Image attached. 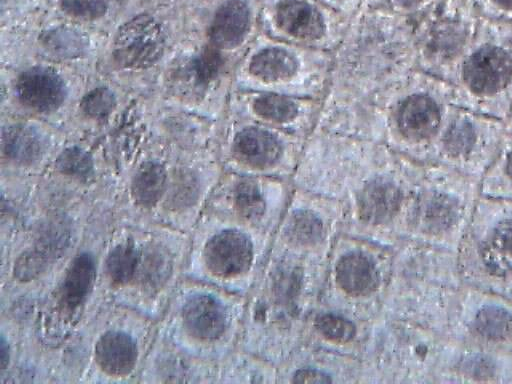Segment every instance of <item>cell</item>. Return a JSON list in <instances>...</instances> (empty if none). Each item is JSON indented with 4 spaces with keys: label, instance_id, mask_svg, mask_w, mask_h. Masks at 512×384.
Returning a JSON list of instances; mask_svg holds the SVG:
<instances>
[{
    "label": "cell",
    "instance_id": "obj_1",
    "mask_svg": "<svg viewBox=\"0 0 512 384\" xmlns=\"http://www.w3.org/2000/svg\"><path fill=\"white\" fill-rule=\"evenodd\" d=\"M189 245L187 232L116 219L101 259L105 301L159 321L184 277Z\"/></svg>",
    "mask_w": 512,
    "mask_h": 384
},
{
    "label": "cell",
    "instance_id": "obj_2",
    "mask_svg": "<svg viewBox=\"0 0 512 384\" xmlns=\"http://www.w3.org/2000/svg\"><path fill=\"white\" fill-rule=\"evenodd\" d=\"M115 221L114 215L92 213L80 243L54 282L23 316L28 337L46 366L106 303L101 259Z\"/></svg>",
    "mask_w": 512,
    "mask_h": 384
},
{
    "label": "cell",
    "instance_id": "obj_3",
    "mask_svg": "<svg viewBox=\"0 0 512 384\" xmlns=\"http://www.w3.org/2000/svg\"><path fill=\"white\" fill-rule=\"evenodd\" d=\"M158 321L134 309L105 303L59 352L55 368L72 360V379L93 383L137 381Z\"/></svg>",
    "mask_w": 512,
    "mask_h": 384
},
{
    "label": "cell",
    "instance_id": "obj_4",
    "mask_svg": "<svg viewBox=\"0 0 512 384\" xmlns=\"http://www.w3.org/2000/svg\"><path fill=\"white\" fill-rule=\"evenodd\" d=\"M398 272V319L445 334L464 285L456 251L407 238Z\"/></svg>",
    "mask_w": 512,
    "mask_h": 384
},
{
    "label": "cell",
    "instance_id": "obj_5",
    "mask_svg": "<svg viewBox=\"0 0 512 384\" xmlns=\"http://www.w3.org/2000/svg\"><path fill=\"white\" fill-rule=\"evenodd\" d=\"M480 196L479 180L437 163L421 164L408 238L456 251Z\"/></svg>",
    "mask_w": 512,
    "mask_h": 384
},
{
    "label": "cell",
    "instance_id": "obj_6",
    "mask_svg": "<svg viewBox=\"0 0 512 384\" xmlns=\"http://www.w3.org/2000/svg\"><path fill=\"white\" fill-rule=\"evenodd\" d=\"M456 253L464 285L512 297V201L481 195Z\"/></svg>",
    "mask_w": 512,
    "mask_h": 384
},
{
    "label": "cell",
    "instance_id": "obj_7",
    "mask_svg": "<svg viewBox=\"0 0 512 384\" xmlns=\"http://www.w3.org/2000/svg\"><path fill=\"white\" fill-rule=\"evenodd\" d=\"M448 82L455 105L506 121L512 110V38L483 23Z\"/></svg>",
    "mask_w": 512,
    "mask_h": 384
},
{
    "label": "cell",
    "instance_id": "obj_8",
    "mask_svg": "<svg viewBox=\"0 0 512 384\" xmlns=\"http://www.w3.org/2000/svg\"><path fill=\"white\" fill-rule=\"evenodd\" d=\"M231 324L229 306L217 286L183 277L158 321V333L198 361L217 354Z\"/></svg>",
    "mask_w": 512,
    "mask_h": 384
},
{
    "label": "cell",
    "instance_id": "obj_9",
    "mask_svg": "<svg viewBox=\"0 0 512 384\" xmlns=\"http://www.w3.org/2000/svg\"><path fill=\"white\" fill-rule=\"evenodd\" d=\"M507 131L505 121L454 104L435 142L432 163L480 180Z\"/></svg>",
    "mask_w": 512,
    "mask_h": 384
},
{
    "label": "cell",
    "instance_id": "obj_10",
    "mask_svg": "<svg viewBox=\"0 0 512 384\" xmlns=\"http://www.w3.org/2000/svg\"><path fill=\"white\" fill-rule=\"evenodd\" d=\"M252 260L253 245L246 233L200 215L190 232L184 277L217 286L247 272Z\"/></svg>",
    "mask_w": 512,
    "mask_h": 384
},
{
    "label": "cell",
    "instance_id": "obj_11",
    "mask_svg": "<svg viewBox=\"0 0 512 384\" xmlns=\"http://www.w3.org/2000/svg\"><path fill=\"white\" fill-rule=\"evenodd\" d=\"M445 334L464 343L512 355V297L463 285Z\"/></svg>",
    "mask_w": 512,
    "mask_h": 384
},
{
    "label": "cell",
    "instance_id": "obj_12",
    "mask_svg": "<svg viewBox=\"0 0 512 384\" xmlns=\"http://www.w3.org/2000/svg\"><path fill=\"white\" fill-rule=\"evenodd\" d=\"M410 88L397 107V132L415 159L432 163L435 142L454 105L451 85L423 71Z\"/></svg>",
    "mask_w": 512,
    "mask_h": 384
},
{
    "label": "cell",
    "instance_id": "obj_13",
    "mask_svg": "<svg viewBox=\"0 0 512 384\" xmlns=\"http://www.w3.org/2000/svg\"><path fill=\"white\" fill-rule=\"evenodd\" d=\"M483 23L460 11L444 10L431 19L418 40L424 72L446 81L479 38Z\"/></svg>",
    "mask_w": 512,
    "mask_h": 384
},
{
    "label": "cell",
    "instance_id": "obj_14",
    "mask_svg": "<svg viewBox=\"0 0 512 384\" xmlns=\"http://www.w3.org/2000/svg\"><path fill=\"white\" fill-rule=\"evenodd\" d=\"M434 383L512 384V355L464 343L445 334Z\"/></svg>",
    "mask_w": 512,
    "mask_h": 384
},
{
    "label": "cell",
    "instance_id": "obj_15",
    "mask_svg": "<svg viewBox=\"0 0 512 384\" xmlns=\"http://www.w3.org/2000/svg\"><path fill=\"white\" fill-rule=\"evenodd\" d=\"M165 35L159 22L150 15H137L117 31L113 59L120 67L130 70L145 69L163 55Z\"/></svg>",
    "mask_w": 512,
    "mask_h": 384
},
{
    "label": "cell",
    "instance_id": "obj_16",
    "mask_svg": "<svg viewBox=\"0 0 512 384\" xmlns=\"http://www.w3.org/2000/svg\"><path fill=\"white\" fill-rule=\"evenodd\" d=\"M169 183V173L162 162L146 160L140 163L129 184V198L133 210L126 219L119 221L158 223Z\"/></svg>",
    "mask_w": 512,
    "mask_h": 384
},
{
    "label": "cell",
    "instance_id": "obj_17",
    "mask_svg": "<svg viewBox=\"0 0 512 384\" xmlns=\"http://www.w3.org/2000/svg\"><path fill=\"white\" fill-rule=\"evenodd\" d=\"M16 94L27 108L40 113L57 110L65 101L67 88L53 69L35 66L23 71L16 81Z\"/></svg>",
    "mask_w": 512,
    "mask_h": 384
},
{
    "label": "cell",
    "instance_id": "obj_18",
    "mask_svg": "<svg viewBox=\"0 0 512 384\" xmlns=\"http://www.w3.org/2000/svg\"><path fill=\"white\" fill-rule=\"evenodd\" d=\"M250 11L243 0H227L216 11L210 27L209 38L220 49L239 45L248 30Z\"/></svg>",
    "mask_w": 512,
    "mask_h": 384
},
{
    "label": "cell",
    "instance_id": "obj_19",
    "mask_svg": "<svg viewBox=\"0 0 512 384\" xmlns=\"http://www.w3.org/2000/svg\"><path fill=\"white\" fill-rule=\"evenodd\" d=\"M275 20L281 30L304 40L321 37L324 20L320 12L303 0H282L275 11Z\"/></svg>",
    "mask_w": 512,
    "mask_h": 384
},
{
    "label": "cell",
    "instance_id": "obj_20",
    "mask_svg": "<svg viewBox=\"0 0 512 384\" xmlns=\"http://www.w3.org/2000/svg\"><path fill=\"white\" fill-rule=\"evenodd\" d=\"M1 143L3 155L11 163L24 168L38 164L45 152L41 134L25 124H12L4 128Z\"/></svg>",
    "mask_w": 512,
    "mask_h": 384
},
{
    "label": "cell",
    "instance_id": "obj_21",
    "mask_svg": "<svg viewBox=\"0 0 512 384\" xmlns=\"http://www.w3.org/2000/svg\"><path fill=\"white\" fill-rule=\"evenodd\" d=\"M233 153L236 159L244 164L265 168L273 165L279 159L281 145L268 131L259 128H246L235 137Z\"/></svg>",
    "mask_w": 512,
    "mask_h": 384
},
{
    "label": "cell",
    "instance_id": "obj_22",
    "mask_svg": "<svg viewBox=\"0 0 512 384\" xmlns=\"http://www.w3.org/2000/svg\"><path fill=\"white\" fill-rule=\"evenodd\" d=\"M335 274L340 288L351 296L371 293L379 280L375 264L360 252L342 256L336 265Z\"/></svg>",
    "mask_w": 512,
    "mask_h": 384
},
{
    "label": "cell",
    "instance_id": "obj_23",
    "mask_svg": "<svg viewBox=\"0 0 512 384\" xmlns=\"http://www.w3.org/2000/svg\"><path fill=\"white\" fill-rule=\"evenodd\" d=\"M479 183L481 195L512 201V132L507 131L496 157Z\"/></svg>",
    "mask_w": 512,
    "mask_h": 384
},
{
    "label": "cell",
    "instance_id": "obj_24",
    "mask_svg": "<svg viewBox=\"0 0 512 384\" xmlns=\"http://www.w3.org/2000/svg\"><path fill=\"white\" fill-rule=\"evenodd\" d=\"M251 73L265 81L284 80L297 69L295 57L281 48H266L259 51L251 60Z\"/></svg>",
    "mask_w": 512,
    "mask_h": 384
},
{
    "label": "cell",
    "instance_id": "obj_25",
    "mask_svg": "<svg viewBox=\"0 0 512 384\" xmlns=\"http://www.w3.org/2000/svg\"><path fill=\"white\" fill-rule=\"evenodd\" d=\"M40 44L46 54L56 59H74L85 54L88 41L78 30L57 27L48 30L40 38Z\"/></svg>",
    "mask_w": 512,
    "mask_h": 384
},
{
    "label": "cell",
    "instance_id": "obj_26",
    "mask_svg": "<svg viewBox=\"0 0 512 384\" xmlns=\"http://www.w3.org/2000/svg\"><path fill=\"white\" fill-rule=\"evenodd\" d=\"M232 208L237 218L245 222H257L263 217L266 203L258 184L241 180L233 190Z\"/></svg>",
    "mask_w": 512,
    "mask_h": 384
},
{
    "label": "cell",
    "instance_id": "obj_27",
    "mask_svg": "<svg viewBox=\"0 0 512 384\" xmlns=\"http://www.w3.org/2000/svg\"><path fill=\"white\" fill-rule=\"evenodd\" d=\"M54 168L60 175L81 183L90 182L95 175L93 157L78 146H70L60 152L55 159Z\"/></svg>",
    "mask_w": 512,
    "mask_h": 384
},
{
    "label": "cell",
    "instance_id": "obj_28",
    "mask_svg": "<svg viewBox=\"0 0 512 384\" xmlns=\"http://www.w3.org/2000/svg\"><path fill=\"white\" fill-rule=\"evenodd\" d=\"M321 219L309 211L296 212L285 228L286 238L296 246H311L323 237Z\"/></svg>",
    "mask_w": 512,
    "mask_h": 384
},
{
    "label": "cell",
    "instance_id": "obj_29",
    "mask_svg": "<svg viewBox=\"0 0 512 384\" xmlns=\"http://www.w3.org/2000/svg\"><path fill=\"white\" fill-rule=\"evenodd\" d=\"M116 97L107 87H97L83 96L80 102L82 113L93 120L107 118L116 108Z\"/></svg>",
    "mask_w": 512,
    "mask_h": 384
},
{
    "label": "cell",
    "instance_id": "obj_30",
    "mask_svg": "<svg viewBox=\"0 0 512 384\" xmlns=\"http://www.w3.org/2000/svg\"><path fill=\"white\" fill-rule=\"evenodd\" d=\"M254 110L260 117L276 122L291 120L298 111L292 100L275 94L259 97L254 103Z\"/></svg>",
    "mask_w": 512,
    "mask_h": 384
},
{
    "label": "cell",
    "instance_id": "obj_31",
    "mask_svg": "<svg viewBox=\"0 0 512 384\" xmlns=\"http://www.w3.org/2000/svg\"><path fill=\"white\" fill-rule=\"evenodd\" d=\"M315 325L322 336L336 343H346L356 333L355 326L351 321L333 313L319 315L316 318Z\"/></svg>",
    "mask_w": 512,
    "mask_h": 384
},
{
    "label": "cell",
    "instance_id": "obj_32",
    "mask_svg": "<svg viewBox=\"0 0 512 384\" xmlns=\"http://www.w3.org/2000/svg\"><path fill=\"white\" fill-rule=\"evenodd\" d=\"M108 0H61V8L71 17L95 20L105 15Z\"/></svg>",
    "mask_w": 512,
    "mask_h": 384
},
{
    "label": "cell",
    "instance_id": "obj_33",
    "mask_svg": "<svg viewBox=\"0 0 512 384\" xmlns=\"http://www.w3.org/2000/svg\"><path fill=\"white\" fill-rule=\"evenodd\" d=\"M295 382H304V383H325L330 382L328 376L323 372L314 369H301L295 374Z\"/></svg>",
    "mask_w": 512,
    "mask_h": 384
},
{
    "label": "cell",
    "instance_id": "obj_34",
    "mask_svg": "<svg viewBox=\"0 0 512 384\" xmlns=\"http://www.w3.org/2000/svg\"><path fill=\"white\" fill-rule=\"evenodd\" d=\"M396 4L406 10H415L426 5L430 0H394Z\"/></svg>",
    "mask_w": 512,
    "mask_h": 384
},
{
    "label": "cell",
    "instance_id": "obj_35",
    "mask_svg": "<svg viewBox=\"0 0 512 384\" xmlns=\"http://www.w3.org/2000/svg\"><path fill=\"white\" fill-rule=\"evenodd\" d=\"M505 123H506L507 130L512 132V110H511L509 116L507 117Z\"/></svg>",
    "mask_w": 512,
    "mask_h": 384
}]
</instances>
